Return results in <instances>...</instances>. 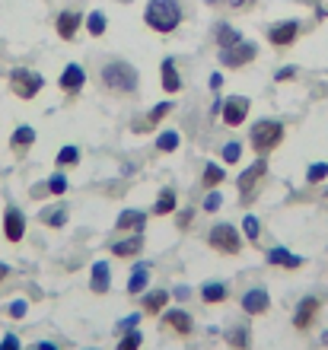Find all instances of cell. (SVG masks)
Here are the masks:
<instances>
[{
	"label": "cell",
	"instance_id": "obj_1",
	"mask_svg": "<svg viewBox=\"0 0 328 350\" xmlns=\"http://www.w3.org/2000/svg\"><path fill=\"white\" fill-rule=\"evenodd\" d=\"M144 23L160 36H169L182 26V3L179 0H150L144 7Z\"/></svg>",
	"mask_w": 328,
	"mask_h": 350
},
{
	"label": "cell",
	"instance_id": "obj_2",
	"mask_svg": "<svg viewBox=\"0 0 328 350\" xmlns=\"http://www.w3.org/2000/svg\"><path fill=\"white\" fill-rule=\"evenodd\" d=\"M249 140H252V150H255L258 157H268V153H271V150H277V144L283 140V124H281V121H274V118L255 121V124H252Z\"/></svg>",
	"mask_w": 328,
	"mask_h": 350
},
{
	"label": "cell",
	"instance_id": "obj_3",
	"mask_svg": "<svg viewBox=\"0 0 328 350\" xmlns=\"http://www.w3.org/2000/svg\"><path fill=\"white\" fill-rule=\"evenodd\" d=\"M102 83L112 92H134L137 90V70L128 61H109L102 67Z\"/></svg>",
	"mask_w": 328,
	"mask_h": 350
},
{
	"label": "cell",
	"instance_id": "obj_4",
	"mask_svg": "<svg viewBox=\"0 0 328 350\" xmlns=\"http://www.w3.org/2000/svg\"><path fill=\"white\" fill-rule=\"evenodd\" d=\"M42 86H45V77L36 74V70H29V67H16V70L10 74V90H13V96H19V99H36L38 92H42Z\"/></svg>",
	"mask_w": 328,
	"mask_h": 350
},
{
	"label": "cell",
	"instance_id": "obj_5",
	"mask_svg": "<svg viewBox=\"0 0 328 350\" xmlns=\"http://www.w3.org/2000/svg\"><path fill=\"white\" fill-rule=\"evenodd\" d=\"M255 55H258L255 42H246V38H239L236 45L220 48V64L229 67V70H239V67L252 64V61H255Z\"/></svg>",
	"mask_w": 328,
	"mask_h": 350
},
{
	"label": "cell",
	"instance_id": "obj_6",
	"mask_svg": "<svg viewBox=\"0 0 328 350\" xmlns=\"http://www.w3.org/2000/svg\"><path fill=\"white\" fill-rule=\"evenodd\" d=\"M207 242H210V249L223 252V255H239L242 252V239H239L236 226H229V223H217L207 232Z\"/></svg>",
	"mask_w": 328,
	"mask_h": 350
},
{
	"label": "cell",
	"instance_id": "obj_7",
	"mask_svg": "<svg viewBox=\"0 0 328 350\" xmlns=\"http://www.w3.org/2000/svg\"><path fill=\"white\" fill-rule=\"evenodd\" d=\"M297 36H300V23L297 19H283V23L268 29V38H271L274 48H290L297 42Z\"/></svg>",
	"mask_w": 328,
	"mask_h": 350
},
{
	"label": "cell",
	"instance_id": "obj_8",
	"mask_svg": "<svg viewBox=\"0 0 328 350\" xmlns=\"http://www.w3.org/2000/svg\"><path fill=\"white\" fill-rule=\"evenodd\" d=\"M249 109H252V105H249L246 96H229V99L223 102V109H220V111H223V121H227L229 128H239V124L246 121Z\"/></svg>",
	"mask_w": 328,
	"mask_h": 350
},
{
	"label": "cell",
	"instance_id": "obj_9",
	"mask_svg": "<svg viewBox=\"0 0 328 350\" xmlns=\"http://www.w3.org/2000/svg\"><path fill=\"white\" fill-rule=\"evenodd\" d=\"M3 236H7V242H23V236H26V217L19 207H7V213H3Z\"/></svg>",
	"mask_w": 328,
	"mask_h": 350
},
{
	"label": "cell",
	"instance_id": "obj_10",
	"mask_svg": "<svg viewBox=\"0 0 328 350\" xmlns=\"http://www.w3.org/2000/svg\"><path fill=\"white\" fill-rule=\"evenodd\" d=\"M80 26H83V16L77 13V10H61V13H58L55 29H58V36L64 38V42H73L77 32H80Z\"/></svg>",
	"mask_w": 328,
	"mask_h": 350
},
{
	"label": "cell",
	"instance_id": "obj_11",
	"mask_svg": "<svg viewBox=\"0 0 328 350\" xmlns=\"http://www.w3.org/2000/svg\"><path fill=\"white\" fill-rule=\"evenodd\" d=\"M83 83H86V70H83L80 64H67L64 67V74H61V80H58V86L64 92H80L83 90Z\"/></svg>",
	"mask_w": 328,
	"mask_h": 350
},
{
	"label": "cell",
	"instance_id": "obj_12",
	"mask_svg": "<svg viewBox=\"0 0 328 350\" xmlns=\"http://www.w3.org/2000/svg\"><path fill=\"white\" fill-rule=\"evenodd\" d=\"M316 312H319V299L316 296H306L300 306H297V315H293V325L300 328V332H306L312 322H316Z\"/></svg>",
	"mask_w": 328,
	"mask_h": 350
},
{
	"label": "cell",
	"instance_id": "obj_13",
	"mask_svg": "<svg viewBox=\"0 0 328 350\" xmlns=\"http://www.w3.org/2000/svg\"><path fill=\"white\" fill-rule=\"evenodd\" d=\"M264 172H268V163H264V159H258V163H252V169H246V172L239 175V191H242V201L252 194V188L258 185V178H262Z\"/></svg>",
	"mask_w": 328,
	"mask_h": 350
},
{
	"label": "cell",
	"instance_id": "obj_14",
	"mask_svg": "<svg viewBox=\"0 0 328 350\" xmlns=\"http://www.w3.org/2000/svg\"><path fill=\"white\" fill-rule=\"evenodd\" d=\"M268 306H271V299H268V293H264L262 286H255V290H249V293L242 296V312H249V315L268 312Z\"/></svg>",
	"mask_w": 328,
	"mask_h": 350
},
{
	"label": "cell",
	"instance_id": "obj_15",
	"mask_svg": "<svg viewBox=\"0 0 328 350\" xmlns=\"http://www.w3.org/2000/svg\"><path fill=\"white\" fill-rule=\"evenodd\" d=\"M109 286H112V271L105 261H96L92 265V277H90V290L92 293H109Z\"/></svg>",
	"mask_w": 328,
	"mask_h": 350
},
{
	"label": "cell",
	"instance_id": "obj_16",
	"mask_svg": "<svg viewBox=\"0 0 328 350\" xmlns=\"http://www.w3.org/2000/svg\"><path fill=\"white\" fill-rule=\"evenodd\" d=\"M32 144H36V128H29V124L16 128V131H13V137H10V147H13V153H16V157H23Z\"/></svg>",
	"mask_w": 328,
	"mask_h": 350
},
{
	"label": "cell",
	"instance_id": "obj_17",
	"mask_svg": "<svg viewBox=\"0 0 328 350\" xmlns=\"http://www.w3.org/2000/svg\"><path fill=\"white\" fill-rule=\"evenodd\" d=\"M160 70H163V90L169 92V96H175V92L182 90V77H179V67H175V61H173V57H166Z\"/></svg>",
	"mask_w": 328,
	"mask_h": 350
},
{
	"label": "cell",
	"instance_id": "obj_18",
	"mask_svg": "<svg viewBox=\"0 0 328 350\" xmlns=\"http://www.w3.org/2000/svg\"><path fill=\"white\" fill-rule=\"evenodd\" d=\"M166 325L173 328L175 334H192V328H194V322H192V315L185 312V309H173V312H166Z\"/></svg>",
	"mask_w": 328,
	"mask_h": 350
},
{
	"label": "cell",
	"instance_id": "obj_19",
	"mask_svg": "<svg viewBox=\"0 0 328 350\" xmlns=\"http://www.w3.org/2000/svg\"><path fill=\"white\" fill-rule=\"evenodd\" d=\"M140 249H144V236L137 232V236H131V239H121L112 245V252L118 255V258H134V255H140Z\"/></svg>",
	"mask_w": 328,
	"mask_h": 350
},
{
	"label": "cell",
	"instance_id": "obj_20",
	"mask_svg": "<svg viewBox=\"0 0 328 350\" xmlns=\"http://www.w3.org/2000/svg\"><path fill=\"white\" fill-rule=\"evenodd\" d=\"M268 261H271V265H277V267H287V271H297V267L303 265L300 255H290L287 249H271V252H268Z\"/></svg>",
	"mask_w": 328,
	"mask_h": 350
},
{
	"label": "cell",
	"instance_id": "obj_21",
	"mask_svg": "<svg viewBox=\"0 0 328 350\" xmlns=\"http://www.w3.org/2000/svg\"><path fill=\"white\" fill-rule=\"evenodd\" d=\"M118 230H134V232H140L147 226V213H140V211H125L118 217V223H115Z\"/></svg>",
	"mask_w": 328,
	"mask_h": 350
},
{
	"label": "cell",
	"instance_id": "obj_22",
	"mask_svg": "<svg viewBox=\"0 0 328 350\" xmlns=\"http://www.w3.org/2000/svg\"><path fill=\"white\" fill-rule=\"evenodd\" d=\"M223 178H227V169L217 166V163H207V166H204V175H201V185L210 191V188H217Z\"/></svg>",
	"mask_w": 328,
	"mask_h": 350
},
{
	"label": "cell",
	"instance_id": "obj_23",
	"mask_svg": "<svg viewBox=\"0 0 328 350\" xmlns=\"http://www.w3.org/2000/svg\"><path fill=\"white\" fill-rule=\"evenodd\" d=\"M147 280H150V265H137L134 274H131V280H128V293H134V296L144 293Z\"/></svg>",
	"mask_w": 328,
	"mask_h": 350
},
{
	"label": "cell",
	"instance_id": "obj_24",
	"mask_svg": "<svg viewBox=\"0 0 328 350\" xmlns=\"http://www.w3.org/2000/svg\"><path fill=\"white\" fill-rule=\"evenodd\" d=\"M175 191H169V188H163L160 191V198H156V204H153V217H166V213H173L175 211Z\"/></svg>",
	"mask_w": 328,
	"mask_h": 350
},
{
	"label": "cell",
	"instance_id": "obj_25",
	"mask_svg": "<svg viewBox=\"0 0 328 350\" xmlns=\"http://www.w3.org/2000/svg\"><path fill=\"white\" fill-rule=\"evenodd\" d=\"M42 223L61 230V226L67 223V207H45V211H42Z\"/></svg>",
	"mask_w": 328,
	"mask_h": 350
},
{
	"label": "cell",
	"instance_id": "obj_26",
	"mask_svg": "<svg viewBox=\"0 0 328 350\" xmlns=\"http://www.w3.org/2000/svg\"><path fill=\"white\" fill-rule=\"evenodd\" d=\"M166 299H169V293H166V290H153V293H147L144 296V312H150V315L163 312Z\"/></svg>",
	"mask_w": 328,
	"mask_h": 350
},
{
	"label": "cell",
	"instance_id": "obj_27",
	"mask_svg": "<svg viewBox=\"0 0 328 350\" xmlns=\"http://www.w3.org/2000/svg\"><path fill=\"white\" fill-rule=\"evenodd\" d=\"M182 144V137H179V131H163L160 137H156V150L160 153H173L175 147Z\"/></svg>",
	"mask_w": 328,
	"mask_h": 350
},
{
	"label": "cell",
	"instance_id": "obj_28",
	"mask_svg": "<svg viewBox=\"0 0 328 350\" xmlns=\"http://www.w3.org/2000/svg\"><path fill=\"white\" fill-rule=\"evenodd\" d=\"M227 296H229V290L223 284H207L201 290V299H204V303H223Z\"/></svg>",
	"mask_w": 328,
	"mask_h": 350
},
{
	"label": "cell",
	"instance_id": "obj_29",
	"mask_svg": "<svg viewBox=\"0 0 328 350\" xmlns=\"http://www.w3.org/2000/svg\"><path fill=\"white\" fill-rule=\"evenodd\" d=\"M239 38H242V36H239V32H236L233 26H227V23H220V26H217V45H220V48L236 45Z\"/></svg>",
	"mask_w": 328,
	"mask_h": 350
},
{
	"label": "cell",
	"instance_id": "obj_30",
	"mask_svg": "<svg viewBox=\"0 0 328 350\" xmlns=\"http://www.w3.org/2000/svg\"><path fill=\"white\" fill-rule=\"evenodd\" d=\"M77 163H80V150L77 147H64L61 153H58V159H55L58 169H71V166H77Z\"/></svg>",
	"mask_w": 328,
	"mask_h": 350
},
{
	"label": "cell",
	"instance_id": "obj_31",
	"mask_svg": "<svg viewBox=\"0 0 328 350\" xmlns=\"http://www.w3.org/2000/svg\"><path fill=\"white\" fill-rule=\"evenodd\" d=\"M105 26H109V23H105V13H99V10L86 16V29H90V36H92V38H99L102 32H105Z\"/></svg>",
	"mask_w": 328,
	"mask_h": 350
},
{
	"label": "cell",
	"instance_id": "obj_32",
	"mask_svg": "<svg viewBox=\"0 0 328 350\" xmlns=\"http://www.w3.org/2000/svg\"><path fill=\"white\" fill-rule=\"evenodd\" d=\"M173 111V102H160L156 109H150V115H147V128H153V124H160V121L166 118Z\"/></svg>",
	"mask_w": 328,
	"mask_h": 350
},
{
	"label": "cell",
	"instance_id": "obj_33",
	"mask_svg": "<svg viewBox=\"0 0 328 350\" xmlns=\"http://www.w3.org/2000/svg\"><path fill=\"white\" fill-rule=\"evenodd\" d=\"M227 341L233 344L236 350H246L249 347V332H246V328H229V332H227Z\"/></svg>",
	"mask_w": 328,
	"mask_h": 350
},
{
	"label": "cell",
	"instance_id": "obj_34",
	"mask_svg": "<svg viewBox=\"0 0 328 350\" xmlns=\"http://www.w3.org/2000/svg\"><path fill=\"white\" fill-rule=\"evenodd\" d=\"M322 178H328V163H312L310 172H306V182H310V185H319Z\"/></svg>",
	"mask_w": 328,
	"mask_h": 350
},
{
	"label": "cell",
	"instance_id": "obj_35",
	"mask_svg": "<svg viewBox=\"0 0 328 350\" xmlns=\"http://www.w3.org/2000/svg\"><path fill=\"white\" fill-rule=\"evenodd\" d=\"M67 191V178L61 172H55L48 178V194H64Z\"/></svg>",
	"mask_w": 328,
	"mask_h": 350
},
{
	"label": "cell",
	"instance_id": "obj_36",
	"mask_svg": "<svg viewBox=\"0 0 328 350\" xmlns=\"http://www.w3.org/2000/svg\"><path fill=\"white\" fill-rule=\"evenodd\" d=\"M242 232H246L249 239L255 242V239H258V232H262V226H258V217H252V213H249L246 220H242Z\"/></svg>",
	"mask_w": 328,
	"mask_h": 350
},
{
	"label": "cell",
	"instance_id": "obj_37",
	"mask_svg": "<svg viewBox=\"0 0 328 350\" xmlns=\"http://www.w3.org/2000/svg\"><path fill=\"white\" fill-rule=\"evenodd\" d=\"M140 341H144V338H140V334H137V332H128V334H125V338H121L118 350H140Z\"/></svg>",
	"mask_w": 328,
	"mask_h": 350
},
{
	"label": "cell",
	"instance_id": "obj_38",
	"mask_svg": "<svg viewBox=\"0 0 328 350\" xmlns=\"http://www.w3.org/2000/svg\"><path fill=\"white\" fill-rule=\"evenodd\" d=\"M239 157H242V147H239V144H227V147H223V159H227L229 166L239 163Z\"/></svg>",
	"mask_w": 328,
	"mask_h": 350
},
{
	"label": "cell",
	"instance_id": "obj_39",
	"mask_svg": "<svg viewBox=\"0 0 328 350\" xmlns=\"http://www.w3.org/2000/svg\"><path fill=\"white\" fill-rule=\"evenodd\" d=\"M7 312H10V319H23V315L29 312V303L26 299H16V303H10Z\"/></svg>",
	"mask_w": 328,
	"mask_h": 350
},
{
	"label": "cell",
	"instance_id": "obj_40",
	"mask_svg": "<svg viewBox=\"0 0 328 350\" xmlns=\"http://www.w3.org/2000/svg\"><path fill=\"white\" fill-rule=\"evenodd\" d=\"M0 350H23V344H19L16 334H7V338L0 341Z\"/></svg>",
	"mask_w": 328,
	"mask_h": 350
},
{
	"label": "cell",
	"instance_id": "obj_41",
	"mask_svg": "<svg viewBox=\"0 0 328 350\" xmlns=\"http://www.w3.org/2000/svg\"><path fill=\"white\" fill-rule=\"evenodd\" d=\"M217 207H220V194H217V191H210L207 198H204V211H207V213H214V211H217Z\"/></svg>",
	"mask_w": 328,
	"mask_h": 350
},
{
	"label": "cell",
	"instance_id": "obj_42",
	"mask_svg": "<svg viewBox=\"0 0 328 350\" xmlns=\"http://www.w3.org/2000/svg\"><path fill=\"white\" fill-rule=\"evenodd\" d=\"M137 322H140V315H128V319H125V322L118 325V332H131V328H134Z\"/></svg>",
	"mask_w": 328,
	"mask_h": 350
},
{
	"label": "cell",
	"instance_id": "obj_43",
	"mask_svg": "<svg viewBox=\"0 0 328 350\" xmlns=\"http://www.w3.org/2000/svg\"><path fill=\"white\" fill-rule=\"evenodd\" d=\"M297 77V70L293 67H283V70H277V80H293Z\"/></svg>",
	"mask_w": 328,
	"mask_h": 350
},
{
	"label": "cell",
	"instance_id": "obj_44",
	"mask_svg": "<svg viewBox=\"0 0 328 350\" xmlns=\"http://www.w3.org/2000/svg\"><path fill=\"white\" fill-rule=\"evenodd\" d=\"M29 350H58V344H51V341H38V344H32Z\"/></svg>",
	"mask_w": 328,
	"mask_h": 350
},
{
	"label": "cell",
	"instance_id": "obj_45",
	"mask_svg": "<svg viewBox=\"0 0 328 350\" xmlns=\"http://www.w3.org/2000/svg\"><path fill=\"white\" fill-rule=\"evenodd\" d=\"M233 10H242V7H249V3H255V0H227Z\"/></svg>",
	"mask_w": 328,
	"mask_h": 350
},
{
	"label": "cell",
	"instance_id": "obj_46",
	"mask_svg": "<svg viewBox=\"0 0 328 350\" xmlns=\"http://www.w3.org/2000/svg\"><path fill=\"white\" fill-rule=\"evenodd\" d=\"M220 86H223V77L214 74V77H210V90H220Z\"/></svg>",
	"mask_w": 328,
	"mask_h": 350
},
{
	"label": "cell",
	"instance_id": "obj_47",
	"mask_svg": "<svg viewBox=\"0 0 328 350\" xmlns=\"http://www.w3.org/2000/svg\"><path fill=\"white\" fill-rule=\"evenodd\" d=\"M7 277H10V267H7V265H0V280H7Z\"/></svg>",
	"mask_w": 328,
	"mask_h": 350
},
{
	"label": "cell",
	"instance_id": "obj_48",
	"mask_svg": "<svg viewBox=\"0 0 328 350\" xmlns=\"http://www.w3.org/2000/svg\"><path fill=\"white\" fill-rule=\"evenodd\" d=\"M322 341H325V344H328V332H325V334H322Z\"/></svg>",
	"mask_w": 328,
	"mask_h": 350
},
{
	"label": "cell",
	"instance_id": "obj_49",
	"mask_svg": "<svg viewBox=\"0 0 328 350\" xmlns=\"http://www.w3.org/2000/svg\"><path fill=\"white\" fill-rule=\"evenodd\" d=\"M125 3H128V0H125Z\"/></svg>",
	"mask_w": 328,
	"mask_h": 350
}]
</instances>
